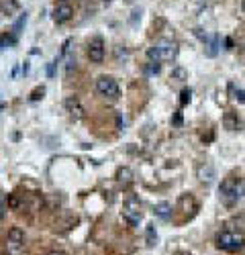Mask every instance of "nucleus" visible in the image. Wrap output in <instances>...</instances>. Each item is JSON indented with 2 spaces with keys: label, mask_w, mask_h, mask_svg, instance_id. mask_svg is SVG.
<instances>
[{
  "label": "nucleus",
  "mask_w": 245,
  "mask_h": 255,
  "mask_svg": "<svg viewBox=\"0 0 245 255\" xmlns=\"http://www.w3.org/2000/svg\"><path fill=\"white\" fill-rule=\"evenodd\" d=\"M88 59L92 63H100L102 59H105V41H102V37H92L88 41Z\"/></svg>",
  "instance_id": "obj_6"
},
{
  "label": "nucleus",
  "mask_w": 245,
  "mask_h": 255,
  "mask_svg": "<svg viewBox=\"0 0 245 255\" xmlns=\"http://www.w3.org/2000/svg\"><path fill=\"white\" fill-rule=\"evenodd\" d=\"M102 2H107V4H109V2H113V0H102Z\"/></svg>",
  "instance_id": "obj_24"
},
{
  "label": "nucleus",
  "mask_w": 245,
  "mask_h": 255,
  "mask_svg": "<svg viewBox=\"0 0 245 255\" xmlns=\"http://www.w3.org/2000/svg\"><path fill=\"white\" fill-rule=\"evenodd\" d=\"M245 196V180L243 178H225L221 188H219V198L221 202L227 206V208H233L241 198Z\"/></svg>",
  "instance_id": "obj_1"
},
{
  "label": "nucleus",
  "mask_w": 245,
  "mask_h": 255,
  "mask_svg": "<svg viewBox=\"0 0 245 255\" xmlns=\"http://www.w3.org/2000/svg\"><path fill=\"white\" fill-rule=\"evenodd\" d=\"M43 96H45V86H37V88L29 94V100H33V102H35V100H41Z\"/></svg>",
  "instance_id": "obj_16"
},
{
  "label": "nucleus",
  "mask_w": 245,
  "mask_h": 255,
  "mask_svg": "<svg viewBox=\"0 0 245 255\" xmlns=\"http://www.w3.org/2000/svg\"><path fill=\"white\" fill-rule=\"evenodd\" d=\"M180 96H182V98H180V102H182V104H188V102H190V98H192V92L186 88V90H182V94H180Z\"/></svg>",
  "instance_id": "obj_18"
},
{
  "label": "nucleus",
  "mask_w": 245,
  "mask_h": 255,
  "mask_svg": "<svg viewBox=\"0 0 245 255\" xmlns=\"http://www.w3.org/2000/svg\"><path fill=\"white\" fill-rule=\"evenodd\" d=\"M23 249H25V233H23V229L12 227L6 237V243H4V251H6V255H20Z\"/></svg>",
  "instance_id": "obj_4"
},
{
  "label": "nucleus",
  "mask_w": 245,
  "mask_h": 255,
  "mask_svg": "<svg viewBox=\"0 0 245 255\" xmlns=\"http://www.w3.org/2000/svg\"><path fill=\"white\" fill-rule=\"evenodd\" d=\"M61 2H66V0H61Z\"/></svg>",
  "instance_id": "obj_26"
},
{
  "label": "nucleus",
  "mask_w": 245,
  "mask_h": 255,
  "mask_svg": "<svg viewBox=\"0 0 245 255\" xmlns=\"http://www.w3.org/2000/svg\"><path fill=\"white\" fill-rule=\"evenodd\" d=\"M115 178H117V182H119L121 186H129V184L133 182V172H131L129 167H119L117 174H115Z\"/></svg>",
  "instance_id": "obj_11"
},
{
  "label": "nucleus",
  "mask_w": 245,
  "mask_h": 255,
  "mask_svg": "<svg viewBox=\"0 0 245 255\" xmlns=\"http://www.w3.org/2000/svg\"><path fill=\"white\" fill-rule=\"evenodd\" d=\"M64 104H66V111L70 113L72 119H80L82 113H84V109H82V104H80V100L76 96H68Z\"/></svg>",
  "instance_id": "obj_8"
},
{
  "label": "nucleus",
  "mask_w": 245,
  "mask_h": 255,
  "mask_svg": "<svg viewBox=\"0 0 245 255\" xmlns=\"http://www.w3.org/2000/svg\"><path fill=\"white\" fill-rule=\"evenodd\" d=\"M153 210H155V215L159 219H163V221H168L172 217V204L170 202H159V204H155Z\"/></svg>",
  "instance_id": "obj_13"
},
{
  "label": "nucleus",
  "mask_w": 245,
  "mask_h": 255,
  "mask_svg": "<svg viewBox=\"0 0 245 255\" xmlns=\"http://www.w3.org/2000/svg\"><path fill=\"white\" fill-rule=\"evenodd\" d=\"M176 255H188V253H176Z\"/></svg>",
  "instance_id": "obj_25"
},
{
  "label": "nucleus",
  "mask_w": 245,
  "mask_h": 255,
  "mask_svg": "<svg viewBox=\"0 0 245 255\" xmlns=\"http://www.w3.org/2000/svg\"><path fill=\"white\" fill-rule=\"evenodd\" d=\"M122 217H125V221L131 225V227H137L141 223V212L135 210V208H125L122 210Z\"/></svg>",
  "instance_id": "obj_12"
},
{
  "label": "nucleus",
  "mask_w": 245,
  "mask_h": 255,
  "mask_svg": "<svg viewBox=\"0 0 245 255\" xmlns=\"http://www.w3.org/2000/svg\"><path fill=\"white\" fill-rule=\"evenodd\" d=\"M14 41H16V35H14L12 31H10V33H2V35H0V49L10 47Z\"/></svg>",
  "instance_id": "obj_15"
},
{
  "label": "nucleus",
  "mask_w": 245,
  "mask_h": 255,
  "mask_svg": "<svg viewBox=\"0 0 245 255\" xmlns=\"http://www.w3.org/2000/svg\"><path fill=\"white\" fill-rule=\"evenodd\" d=\"M18 10V0H0V12L2 14H12Z\"/></svg>",
  "instance_id": "obj_14"
},
{
  "label": "nucleus",
  "mask_w": 245,
  "mask_h": 255,
  "mask_svg": "<svg viewBox=\"0 0 245 255\" xmlns=\"http://www.w3.org/2000/svg\"><path fill=\"white\" fill-rule=\"evenodd\" d=\"M72 14H74V10H72V6L68 2H61V4H57L53 8V20H55L57 25L68 23V20L72 18Z\"/></svg>",
  "instance_id": "obj_7"
},
{
  "label": "nucleus",
  "mask_w": 245,
  "mask_h": 255,
  "mask_svg": "<svg viewBox=\"0 0 245 255\" xmlns=\"http://www.w3.org/2000/svg\"><path fill=\"white\" fill-rule=\"evenodd\" d=\"M178 57V43L172 39H159L147 49V59L161 63V61H174Z\"/></svg>",
  "instance_id": "obj_2"
},
{
  "label": "nucleus",
  "mask_w": 245,
  "mask_h": 255,
  "mask_svg": "<svg viewBox=\"0 0 245 255\" xmlns=\"http://www.w3.org/2000/svg\"><path fill=\"white\" fill-rule=\"evenodd\" d=\"M157 233H155V225H147V245H155Z\"/></svg>",
  "instance_id": "obj_17"
},
{
  "label": "nucleus",
  "mask_w": 245,
  "mask_h": 255,
  "mask_svg": "<svg viewBox=\"0 0 245 255\" xmlns=\"http://www.w3.org/2000/svg\"><path fill=\"white\" fill-rule=\"evenodd\" d=\"M174 78H180V80H182V78H186V72L178 68V70H174Z\"/></svg>",
  "instance_id": "obj_20"
},
{
  "label": "nucleus",
  "mask_w": 245,
  "mask_h": 255,
  "mask_svg": "<svg viewBox=\"0 0 245 255\" xmlns=\"http://www.w3.org/2000/svg\"><path fill=\"white\" fill-rule=\"evenodd\" d=\"M241 6H243V12H245V0H243V2H241Z\"/></svg>",
  "instance_id": "obj_23"
},
{
  "label": "nucleus",
  "mask_w": 245,
  "mask_h": 255,
  "mask_svg": "<svg viewBox=\"0 0 245 255\" xmlns=\"http://www.w3.org/2000/svg\"><path fill=\"white\" fill-rule=\"evenodd\" d=\"M49 255H66V253H64V251H51Z\"/></svg>",
  "instance_id": "obj_22"
},
{
  "label": "nucleus",
  "mask_w": 245,
  "mask_h": 255,
  "mask_svg": "<svg viewBox=\"0 0 245 255\" xmlns=\"http://www.w3.org/2000/svg\"><path fill=\"white\" fill-rule=\"evenodd\" d=\"M96 92L109 100H117L119 98V84L111 76H100L96 80Z\"/></svg>",
  "instance_id": "obj_5"
},
{
  "label": "nucleus",
  "mask_w": 245,
  "mask_h": 255,
  "mask_svg": "<svg viewBox=\"0 0 245 255\" xmlns=\"http://www.w3.org/2000/svg\"><path fill=\"white\" fill-rule=\"evenodd\" d=\"M223 125H225V129H229V131H241V127H243V123H241V119L235 115V113H225V119H223Z\"/></svg>",
  "instance_id": "obj_10"
},
{
  "label": "nucleus",
  "mask_w": 245,
  "mask_h": 255,
  "mask_svg": "<svg viewBox=\"0 0 245 255\" xmlns=\"http://www.w3.org/2000/svg\"><path fill=\"white\" fill-rule=\"evenodd\" d=\"M202 41H204V55H207V57H215L219 53V37L217 35H213V37L202 35Z\"/></svg>",
  "instance_id": "obj_9"
},
{
  "label": "nucleus",
  "mask_w": 245,
  "mask_h": 255,
  "mask_svg": "<svg viewBox=\"0 0 245 255\" xmlns=\"http://www.w3.org/2000/svg\"><path fill=\"white\" fill-rule=\"evenodd\" d=\"M235 98H237L239 102H245V92H243V90H237V94H235Z\"/></svg>",
  "instance_id": "obj_21"
},
{
  "label": "nucleus",
  "mask_w": 245,
  "mask_h": 255,
  "mask_svg": "<svg viewBox=\"0 0 245 255\" xmlns=\"http://www.w3.org/2000/svg\"><path fill=\"white\" fill-rule=\"evenodd\" d=\"M4 212H6V202H4V196L0 194V221L4 219Z\"/></svg>",
  "instance_id": "obj_19"
},
{
  "label": "nucleus",
  "mask_w": 245,
  "mask_h": 255,
  "mask_svg": "<svg viewBox=\"0 0 245 255\" xmlns=\"http://www.w3.org/2000/svg\"><path fill=\"white\" fill-rule=\"evenodd\" d=\"M243 245H245V237L239 235V233L225 231V233H221V235L217 237V247L223 249V251H229V253L243 249Z\"/></svg>",
  "instance_id": "obj_3"
}]
</instances>
